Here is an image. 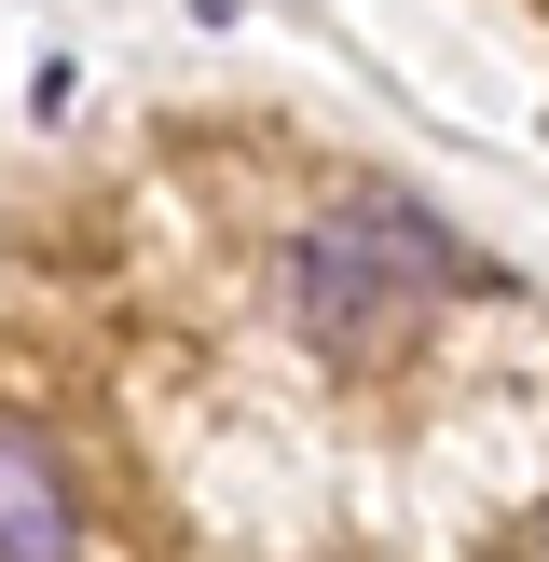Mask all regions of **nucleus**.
Segmentation results:
<instances>
[{
    "label": "nucleus",
    "instance_id": "nucleus-1",
    "mask_svg": "<svg viewBox=\"0 0 549 562\" xmlns=\"http://www.w3.org/2000/svg\"><path fill=\"white\" fill-rule=\"evenodd\" d=\"M453 289H481V261H467L426 206H384V192H357L344 220H316V234L289 247V316H302V344L344 357V371L412 357Z\"/></svg>",
    "mask_w": 549,
    "mask_h": 562
},
{
    "label": "nucleus",
    "instance_id": "nucleus-2",
    "mask_svg": "<svg viewBox=\"0 0 549 562\" xmlns=\"http://www.w3.org/2000/svg\"><path fill=\"white\" fill-rule=\"evenodd\" d=\"M0 562H82L69 467H55V439H27V426H0Z\"/></svg>",
    "mask_w": 549,
    "mask_h": 562
},
{
    "label": "nucleus",
    "instance_id": "nucleus-3",
    "mask_svg": "<svg viewBox=\"0 0 549 562\" xmlns=\"http://www.w3.org/2000/svg\"><path fill=\"white\" fill-rule=\"evenodd\" d=\"M536 549H549V521H536Z\"/></svg>",
    "mask_w": 549,
    "mask_h": 562
}]
</instances>
